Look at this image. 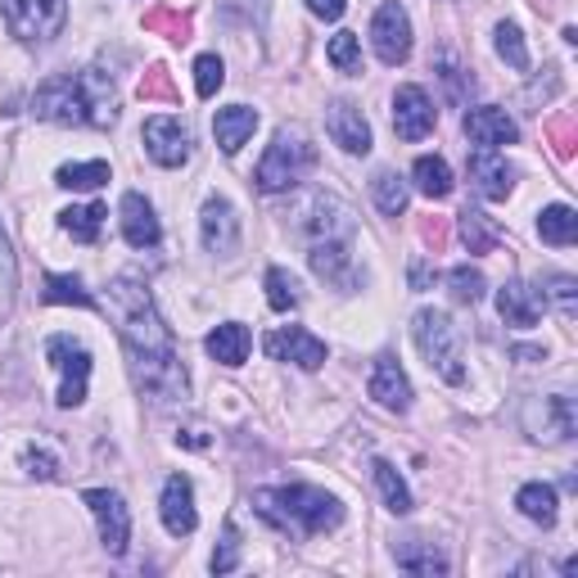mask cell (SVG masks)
<instances>
[{
	"mask_svg": "<svg viewBox=\"0 0 578 578\" xmlns=\"http://www.w3.org/2000/svg\"><path fill=\"white\" fill-rule=\"evenodd\" d=\"M109 181V163L105 159H90V163H64L55 172V185L64 190H100Z\"/></svg>",
	"mask_w": 578,
	"mask_h": 578,
	"instance_id": "35",
	"label": "cell"
},
{
	"mask_svg": "<svg viewBox=\"0 0 578 578\" xmlns=\"http://www.w3.org/2000/svg\"><path fill=\"white\" fill-rule=\"evenodd\" d=\"M144 28H168V32H172V41H185V19H176L172 10L150 14V19H144Z\"/></svg>",
	"mask_w": 578,
	"mask_h": 578,
	"instance_id": "45",
	"label": "cell"
},
{
	"mask_svg": "<svg viewBox=\"0 0 578 578\" xmlns=\"http://www.w3.org/2000/svg\"><path fill=\"white\" fill-rule=\"evenodd\" d=\"M140 95H144V100H154V95H172V86H168L163 68H154V77H150V82H140Z\"/></svg>",
	"mask_w": 578,
	"mask_h": 578,
	"instance_id": "46",
	"label": "cell"
},
{
	"mask_svg": "<svg viewBox=\"0 0 578 578\" xmlns=\"http://www.w3.org/2000/svg\"><path fill=\"white\" fill-rule=\"evenodd\" d=\"M543 308H547L543 289H538V285H528V280H506V285L497 289V312H502V321L515 325V330L538 325Z\"/></svg>",
	"mask_w": 578,
	"mask_h": 578,
	"instance_id": "19",
	"label": "cell"
},
{
	"mask_svg": "<svg viewBox=\"0 0 578 578\" xmlns=\"http://www.w3.org/2000/svg\"><path fill=\"white\" fill-rule=\"evenodd\" d=\"M14 299H19V258H14L10 235L0 231V325L14 317Z\"/></svg>",
	"mask_w": 578,
	"mask_h": 578,
	"instance_id": "31",
	"label": "cell"
},
{
	"mask_svg": "<svg viewBox=\"0 0 578 578\" xmlns=\"http://www.w3.org/2000/svg\"><path fill=\"white\" fill-rule=\"evenodd\" d=\"M200 235H204V249L217 258H231L239 249V217L226 200H208L200 213Z\"/></svg>",
	"mask_w": 578,
	"mask_h": 578,
	"instance_id": "20",
	"label": "cell"
},
{
	"mask_svg": "<svg viewBox=\"0 0 578 578\" xmlns=\"http://www.w3.org/2000/svg\"><path fill=\"white\" fill-rule=\"evenodd\" d=\"M371 398L384 407V411H407L411 407V379H407V371L398 366V357H379L375 362V371H371Z\"/></svg>",
	"mask_w": 578,
	"mask_h": 578,
	"instance_id": "22",
	"label": "cell"
},
{
	"mask_svg": "<svg viewBox=\"0 0 578 578\" xmlns=\"http://www.w3.org/2000/svg\"><path fill=\"white\" fill-rule=\"evenodd\" d=\"M32 114L60 127H114L118 122V95L109 73L82 68L60 73L32 95Z\"/></svg>",
	"mask_w": 578,
	"mask_h": 578,
	"instance_id": "2",
	"label": "cell"
},
{
	"mask_svg": "<svg viewBox=\"0 0 578 578\" xmlns=\"http://www.w3.org/2000/svg\"><path fill=\"white\" fill-rule=\"evenodd\" d=\"M371 474H375V484H379V493H384V506H389L394 515H407V511H411V489H407V479L398 474V465L375 461Z\"/></svg>",
	"mask_w": 578,
	"mask_h": 578,
	"instance_id": "33",
	"label": "cell"
},
{
	"mask_svg": "<svg viewBox=\"0 0 578 578\" xmlns=\"http://www.w3.org/2000/svg\"><path fill=\"white\" fill-rule=\"evenodd\" d=\"M118 213H122V239H127L131 249H154L159 239H163V226H159L150 200L136 195V190H127V195H122Z\"/></svg>",
	"mask_w": 578,
	"mask_h": 578,
	"instance_id": "21",
	"label": "cell"
},
{
	"mask_svg": "<svg viewBox=\"0 0 578 578\" xmlns=\"http://www.w3.org/2000/svg\"><path fill=\"white\" fill-rule=\"evenodd\" d=\"M497 55L515 68V73H528V45H524V36H520V28L515 23H497Z\"/></svg>",
	"mask_w": 578,
	"mask_h": 578,
	"instance_id": "39",
	"label": "cell"
},
{
	"mask_svg": "<svg viewBox=\"0 0 578 578\" xmlns=\"http://www.w3.org/2000/svg\"><path fill=\"white\" fill-rule=\"evenodd\" d=\"M254 131H258V109H249V105L217 109V118H213V136H217V150L222 154H239Z\"/></svg>",
	"mask_w": 578,
	"mask_h": 578,
	"instance_id": "23",
	"label": "cell"
},
{
	"mask_svg": "<svg viewBox=\"0 0 578 578\" xmlns=\"http://www.w3.org/2000/svg\"><path fill=\"white\" fill-rule=\"evenodd\" d=\"M204 349H208V357L222 362V366H245V357H249V330L239 325V321H226V325H217V330L208 334Z\"/></svg>",
	"mask_w": 578,
	"mask_h": 578,
	"instance_id": "25",
	"label": "cell"
},
{
	"mask_svg": "<svg viewBox=\"0 0 578 578\" xmlns=\"http://www.w3.org/2000/svg\"><path fill=\"white\" fill-rule=\"evenodd\" d=\"M434 122H439V109H434L425 86H398V95H394V131L403 140H425L434 131Z\"/></svg>",
	"mask_w": 578,
	"mask_h": 578,
	"instance_id": "14",
	"label": "cell"
},
{
	"mask_svg": "<svg viewBox=\"0 0 578 578\" xmlns=\"http://www.w3.org/2000/svg\"><path fill=\"white\" fill-rule=\"evenodd\" d=\"M41 303H51V308H60V303H77V308H95V299H90V289L77 280V276H60V271H51L45 276V289H41Z\"/></svg>",
	"mask_w": 578,
	"mask_h": 578,
	"instance_id": "34",
	"label": "cell"
},
{
	"mask_svg": "<svg viewBox=\"0 0 578 578\" xmlns=\"http://www.w3.org/2000/svg\"><path fill=\"white\" fill-rule=\"evenodd\" d=\"M394 560H398V569H407V574H416V578H439V574H448V556L434 547V543H420V538L394 543Z\"/></svg>",
	"mask_w": 578,
	"mask_h": 578,
	"instance_id": "24",
	"label": "cell"
},
{
	"mask_svg": "<svg viewBox=\"0 0 578 578\" xmlns=\"http://www.w3.org/2000/svg\"><path fill=\"white\" fill-rule=\"evenodd\" d=\"M470 181H474V190H479L484 200L502 204L511 190H515V168L506 163L502 150H474V154H470Z\"/></svg>",
	"mask_w": 578,
	"mask_h": 578,
	"instance_id": "18",
	"label": "cell"
},
{
	"mask_svg": "<svg viewBox=\"0 0 578 578\" xmlns=\"http://www.w3.org/2000/svg\"><path fill=\"white\" fill-rule=\"evenodd\" d=\"M465 136H470L474 150H502V144H515V140H520V127H515V118H511L506 109L479 105V109L465 114Z\"/></svg>",
	"mask_w": 578,
	"mask_h": 578,
	"instance_id": "17",
	"label": "cell"
},
{
	"mask_svg": "<svg viewBox=\"0 0 578 578\" xmlns=\"http://www.w3.org/2000/svg\"><path fill=\"white\" fill-rule=\"evenodd\" d=\"M23 470L36 474V479H55V474H60V461L45 452V448H32V443H28V448H23Z\"/></svg>",
	"mask_w": 578,
	"mask_h": 578,
	"instance_id": "43",
	"label": "cell"
},
{
	"mask_svg": "<svg viewBox=\"0 0 578 578\" xmlns=\"http://www.w3.org/2000/svg\"><path fill=\"white\" fill-rule=\"evenodd\" d=\"M82 502L90 506L95 524H100V543H105V552H109V556H122L127 543H131V511H127L122 493H114V489H86Z\"/></svg>",
	"mask_w": 578,
	"mask_h": 578,
	"instance_id": "10",
	"label": "cell"
},
{
	"mask_svg": "<svg viewBox=\"0 0 578 578\" xmlns=\"http://www.w3.org/2000/svg\"><path fill=\"white\" fill-rule=\"evenodd\" d=\"M308 10H312L321 23H340L344 10H349V0H308Z\"/></svg>",
	"mask_w": 578,
	"mask_h": 578,
	"instance_id": "44",
	"label": "cell"
},
{
	"mask_svg": "<svg viewBox=\"0 0 578 578\" xmlns=\"http://www.w3.org/2000/svg\"><path fill=\"white\" fill-rule=\"evenodd\" d=\"M109 312L118 321V340L127 353L131 384L150 398V403H176L190 394V379L176 353V334L159 317V303L136 271H122L109 285Z\"/></svg>",
	"mask_w": 578,
	"mask_h": 578,
	"instance_id": "1",
	"label": "cell"
},
{
	"mask_svg": "<svg viewBox=\"0 0 578 578\" xmlns=\"http://www.w3.org/2000/svg\"><path fill=\"white\" fill-rule=\"evenodd\" d=\"M254 506L267 524L285 528L295 538H317V534H330V528L344 524V506L340 497H330L325 489H312V484H289V489H258L254 493Z\"/></svg>",
	"mask_w": 578,
	"mask_h": 578,
	"instance_id": "3",
	"label": "cell"
},
{
	"mask_svg": "<svg viewBox=\"0 0 578 578\" xmlns=\"http://www.w3.org/2000/svg\"><path fill=\"white\" fill-rule=\"evenodd\" d=\"M448 285H452V299L457 303H479V299H484V289H489L484 276H479L474 267H465V263L448 271Z\"/></svg>",
	"mask_w": 578,
	"mask_h": 578,
	"instance_id": "40",
	"label": "cell"
},
{
	"mask_svg": "<svg viewBox=\"0 0 578 578\" xmlns=\"http://www.w3.org/2000/svg\"><path fill=\"white\" fill-rule=\"evenodd\" d=\"M222 82H226L222 60H217V55H200V60H195V90L204 95V100H213V95L222 90Z\"/></svg>",
	"mask_w": 578,
	"mask_h": 578,
	"instance_id": "41",
	"label": "cell"
},
{
	"mask_svg": "<svg viewBox=\"0 0 578 578\" xmlns=\"http://www.w3.org/2000/svg\"><path fill=\"white\" fill-rule=\"evenodd\" d=\"M520 425L534 443H569L574 439V403L565 394H547V398H528L520 411Z\"/></svg>",
	"mask_w": 578,
	"mask_h": 578,
	"instance_id": "8",
	"label": "cell"
},
{
	"mask_svg": "<svg viewBox=\"0 0 578 578\" xmlns=\"http://www.w3.org/2000/svg\"><path fill=\"white\" fill-rule=\"evenodd\" d=\"M515 506H520V515L524 520H534V524H543V528H552L556 524V506H560V497H556V489L552 484H524L520 493H515Z\"/></svg>",
	"mask_w": 578,
	"mask_h": 578,
	"instance_id": "27",
	"label": "cell"
},
{
	"mask_svg": "<svg viewBox=\"0 0 578 578\" xmlns=\"http://www.w3.org/2000/svg\"><path fill=\"white\" fill-rule=\"evenodd\" d=\"M308 263H312V271L321 280H330L334 289H344V295H353V289L362 285L357 263H353V239H312Z\"/></svg>",
	"mask_w": 578,
	"mask_h": 578,
	"instance_id": "12",
	"label": "cell"
},
{
	"mask_svg": "<svg viewBox=\"0 0 578 578\" xmlns=\"http://www.w3.org/2000/svg\"><path fill=\"white\" fill-rule=\"evenodd\" d=\"M159 515H163V528L172 538H190L200 528V511H195V489H190L185 474H168L163 484V502H159Z\"/></svg>",
	"mask_w": 578,
	"mask_h": 578,
	"instance_id": "15",
	"label": "cell"
},
{
	"mask_svg": "<svg viewBox=\"0 0 578 578\" xmlns=\"http://www.w3.org/2000/svg\"><path fill=\"white\" fill-rule=\"evenodd\" d=\"M325 60L340 68V73L357 77V73H362V36H357V32H334L330 45H325Z\"/></svg>",
	"mask_w": 578,
	"mask_h": 578,
	"instance_id": "36",
	"label": "cell"
},
{
	"mask_svg": "<svg viewBox=\"0 0 578 578\" xmlns=\"http://www.w3.org/2000/svg\"><path fill=\"white\" fill-rule=\"evenodd\" d=\"M411 340L420 349V357L429 362V371H439L448 384H465V357H461V330L452 325L448 312H416L411 317Z\"/></svg>",
	"mask_w": 578,
	"mask_h": 578,
	"instance_id": "5",
	"label": "cell"
},
{
	"mask_svg": "<svg viewBox=\"0 0 578 578\" xmlns=\"http://www.w3.org/2000/svg\"><path fill=\"white\" fill-rule=\"evenodd\" d=\"M267 353L276 362H295L299 371H321L325 366V344L303 325H285V330L267 334Z\"/></svg>",
	"mask_w": 578,
	"mask_h": 578,
	"instance_id": "13",
	"label": "cell"
},
{
	"mask_svg": "<svg viewBox=\"0 0 578 578\" xmlns=\"http://www.w3.org/2000/svg\"><path fill=\"white\" fill-rule=\"evenodd\" d=\"M325 131H330V140L340 144L344 154H371V122H366V114L353 105V100H334L330 109H325Z\"/></svg>",
	"mask_w": 578,
	"mask_h": 578,
	"instance_id": "16",
	"label": "cell"
},
{
	"mask_svg": "<svg viewBox=\"0 0 578 578\" xmlns=\"http://www.w3.org/2000/svg\"><path fill=\"white\" fill-rule=\"evenodd\" d=\"M0 10H6L10 32L28 45L55 41L68 23V0H0Z\"/></svg>",
	"mask_w": 578,
	"mask_h": 578,
	"instance_id": "6",
	"label": "cell"
},
{
	"mask_svg": "<svg viewBox=\"0 0 578 578\" xmlns=\"http://www.w3.org/2000/svg\"><path fill=\"white\" fill-rule=\"evenodd\" d=\"M140 140H144V154H150L159 168L190 163V144H195V140H190V127L181 118H172V114H159V118L144 122Z\"/></svg>",
	"mask_w": 578,
	"mask_h": 578,
	"instance_id": "11",
	"label": "cell"
},
{
	"mask_svg": "<svg viewBox=\"0 0 578 578\" xmlns=\"http://www.w3.org/2000/svg\"><path fill=\"white\" fill-rule=\"evenodd\" d=\"M105 204H82V208H64L60 213V226L73 235V239H82V245H95L100 239V226H105Z\"/></svg>",
	"mask_w": 578,
	"mask_h": 578,
	"instance_id": "32",
	"label": "cell"
},
{
	"mask_svg": "<svg viewBox=\"0 0 578 578\" xmlns=\"http://www.w3.org/2000/svg\"><path fill=\"white\" fill-rule=\"evenodd\" d=\"M538 235L547 239V245H556V249L574 245V239H578V213H574L569 204L543 208V213H538Z\"/></svg>",
	"mask_w": 578,
	"mask_h": 578,
	"instance_id": "29",
	"label": "cell"
},
{
	"mask_svg": "<svg viewBox=\"0 0 578 578\" xmlns=\"http://www.w3.org/2000/svg\"><path fill=\"white\" fill-rule=\"evenodd\" d=\"M371 45H375L379 64H389V68L407 64V55H411V19H407V10L398 6V0H384V6L375 10Z\"/></svg>",
	"mask_w": 578,
	"mask_h": 578,
	"instance_id": "9",
	"label": "cell"
},
{
	"mask_svg": "<svg viewBox=\"0 0 578 578\" xmlns=\"http://www.w3.org/2000/svg\"><path fill=\"white\" fill-rule=\"evenodd\" d=\"M461 239H465L470 254H489V249H497L502 226H497L493 217H484L479 208H465V213H461Z\"/></svg>",
	"mask_w": 578,
	"mask_h": 578,
	"instance_id": "30",
	"label": "cell"
},
{
	"mask_svg": "<svg viewBox=\"0 0 578 578\" xmlns=\"http://www.w3.org/2000/svg\"><path fill=\"white\" fill-rule=\"evenodd\" d=\"M411 176H416V190H420L425 200H448L452 185H457L448 159H439V154H420L416 168H411Z\"/></svg>",
	"mask_w": 578,
	"mask_h": 578,
	"instance_id": "26",
	"label": "cell"
},
{
	"mask_svg": "<svg viewBox=\"0 0 578 578\" xmlns=\"http://www.w3.org/2000/svg\"><path fill=\"white\" fill-rule=\"evenodd\" d=\"M239 565V528L226 524V534H222V547L213 552V574H231Z\"/></svg>",
	"mask_w": 578,
	"mask_h": 578,
	"instance_id": "42",
	"label": "cell"
},
{
	"mask_svg": "<svg viewBox=\"0 0 578 578\" xmlns=\"http://www.w3.org/2000/svg\"><path fill=\"white\" fill-rule=\"evenodd\" d=\"M299 280L289 276L285 267H267V303H271V312H295L299 308Z\"/></svg>",
	"mask_w": 578,
	"mask_h": 578,
	"instance_id": "38",
	"label": "cell"
},
{
	"mask_svg": "<svg viewBox=\"0 0 578 578\" xmlns=\"http://www.w3.org/2000/svg\"><path fill=\"white\" fill-rule=\"evenodd\" d=\"M538 289H543V299H547V303H556V308H560V317H565V321L578 312V280H574V276L552 271V276H543V280H538Z\"/></svg>",
	"mask_w": 578,
	"mask_h": 578,
	"instance_id": "37",
	"label": "cell"
},
{
	"mask_svg": "<svg viewBox=\"0 0 578 578\" xmlns=\"http://www.w3.org/2000/svg\"><path fill=\"white\" fill-rule=\"evenodd\" d=\"M312 168H317V144L308 140V131L280 127L267 144L254 181H258V190H267V195H280V190H295Z\"/></svg>",
	"mask_w": 578,
	"mask_h": 578,
	"instance_id": "4",
	"label": "cell"
},
{
	"mask_svg": "<svg viewBox=\"0 0 578 578\" xmlns=\"http://www.w3.org/2000/svg\"><path fill=\"white\" fill-rule=\"evenodd\" d=\"M371 200H375V208H379L384 217H403L411 190H407V181H403L398 172L384 168V172H375V181H371Z\"/></svg>",
	"mask_w": 578,
	"mask_h": 578,
	"instance_id": "28",
	"label": "cell"
},
{
	"mask_svg": "<svg viewBox=\"0 0 578 578\" xmlns=\"http://www.w3.org/2000/svg\"><path fill=\"white\" fill-rule=\"evenodd\" d=\"M45 357H51V366L64 375L55 403L60 407H82L86 384H90V349L82 340H73V334H51V340H45Z\"/></svg>",
	"mask_w": 578,
	"mask_h": 578,
	"instance_id": "7",
	"label": "cell"
}]
</instances>
